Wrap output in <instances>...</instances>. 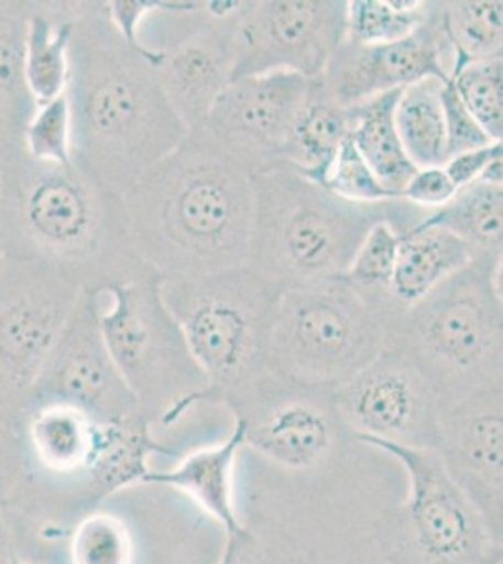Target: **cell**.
Masks as SVG:
<instances>
[{
  "mask_svg": "<svg viewBox=\"0 0 503 564\" xmlns=\"http://www.w3.org/2000/svg\"><path fill=\"white\" fill-rule=\"evenodd\" d=\"M154 63L145 47L117 33L103 2L72 0L64 90L72 164L119 196L190 132L167 100Z\"/></svg>",
  "mask_w": 503,
  "mask_h": 564,
  "instance_id": "cell-1",
  "label": "cell"
},
{
  "mask_svg": "<svg viewBox=\"0 0 503 564\" xmlns=\"http://www.w3.org/2000/svg\"><path fill=\"white\" fill-rule=\"evenodd\" d=\"M128 241L160 276L212 275L249 263L252 175L201 129L122 194Z\"/></svg>",
  "mask_w": 503,
  "mask_h": 564,
  "instance_id": "cell-2",
  "label": "cell"
},
{
  "mask_svg": "<svg viewBox=\"0 0 503 564\" xmlns=\"http://www.w3.org/2000/svg\"><path fill=\"white\" fill-rule=\"evenodd\" d=\"M2 258L50 263L85 292H103L147 265L130 247L119 194L74 164L34 161L25 149L0 159Z\"/></svg>",
  "mask_w": 503,
  "mask_h": 564,
  "instance_id": "cell-3",
  "label": "cell"
},
{
  "mask_svg": "<svg viewBox=\"0 0 503 564\" xmlns=\"http://www.w3.org/2000/svg\"><path fill=\"white\" fill-rule=\"evenodd\" d=\"M252 185L254 228L247 265L282 289L345 276L372 226L389 223L402 236L430 213L402 198L351 204L287 166L254 175Z\"/></svg>",
  "mask_w": 503,
  "mask_h": 564,
  "instance_id": "cell-4",
  "label": "cell"
},
{
  "mask_svg": "<svg viewBox=\"0 0 503 564\" xmlns=\"http://www.w3.org/2000/svg\"><path fill=\"white\" fill-rule=\"evenodd\" d=\"M387 347L406 354L444 403L502 390V257L481 254L404 308Z\"/></svg>",
  "mask_w": 503,
  "mask_h": 564,
  "instance_id": "cell-5",
  "label": "cell"
},
{
  "mask_svg": "<svg viewBox=\"0 0 503 564\" xmlns=\"http://www.w3.org/2000/svg\"><path fill=\"white\" fill-rule=\"evenodd\" d=\"M402 311L389 292L359 289L346 275L284 286L274 308L269 371L337 390L387 348Z\"/></svg>",
  "mask_w": 503,
  "mask_h": 564,
  "instance_id": "cell-6",
  "label": "cell"
},
{
  "mask_svg": "<svg viewBox=\"0 0 503 564\" xmlns=\"http://www.w3.org/2000/svg\"><path fill=\"white\" fill-rule=\"evenodd\" d=\"M282 286L250 270L160 276V294L209 384V399L233 398L269 375L274 308Z\"/></svg>",
  "mask_w": 503,
  "mask_h": 564,
  "instance_id": "cell-7",
  "label": "cell"
},
{
  "mask_svg": "<svg viewBox=\"0 0 503 564\" xmlns=\"http://www.w3.org/2000/svg\"><path fill=\"white\" fill-rule=\"evenodd\" d=\"M100 332L109 356L141 411L170 423L209 384L192 358L185 335L160 294V275L145 270L98 292Z\"/></svg>",
  "mask_w": 503,
  "mask_h": 564,
  "instance_id": "cell-8",
  "label": "cell"
},
{
  "mask_svg": "<svg viewBox=\"0 0 503 564\" xmlns=\"http://www.w3.org/2000/svg\"><path fill=\"white\" fill-rule=\"evenodd\" d=\"M85 290L50 263H0V422L20 431L26 404Z\"/></svg>",
  "mask_w": 503,
  "mask_h": 564,
  "instance_id": "cell-9",
  "label": "cell"
},
{
  "mask_svg": "<svg viewBox=\"0 0 503 564\" xmlns=\"http://www.w3.org/2000/svg\"><path fill=\"white\" fill-rule=\"evenodd\" d=\"M357 443L393 457L408 476V499L395 529L409 564H496L497 539L483 512L449 475L438 449L409 448L376 438Z\"/></svg>",
  "mask_w": 503,
  "mask_h": 564,
  "instance_id": "cell-10",
  "label": "cell"
},
{
  "mask_svg": "<svg viewBox=\"0 0 503 564\" xmlns=\"http://www.w3.org/2000/svg\"><path fill=\"white\" fill-rule=\"evenodd\" d=\"M239 13L218 20L204 2L188 0H166L151 13L158 25L140 45L156 57L160 85L188 130L198 129L230 85Z\"/></svg>",
  "mask_w": 503,
  "mask_h": 564,
  "instance_id": "cell-11",
  "label": "cell"
},
{
  "mask_svg": "<svg viewBox=\"0 0 503 564\" xmlns=\"http://www.w3.org/2000/svg\"><path fill=\"white\" fill-rule=\"evenodd\" d=\"M345 0L244 2L233 36L231 82L271 72L319 77L346 39Z\"/></svg>",
  "mask_w": 503,
  "mask_h": 564,
  "instance_id": "cell-12",
  "label": "cell"
},
{
  "mask_svg": "<svg viewBox=\"0 0 503 564\" xmlns=\"http://www.w3.org/2000/svg\"><path fill=\"white\" fill-rule=\"evenodd\" d=\"M345 430L409 448H438L444 399L406 354L387 347L332 390Z\"/></svg>",
  "mask_w": 503,
  "mask_h": 564,
  "instance_id": "cell-13",
  "label": "cell"
},
{
  "mask_svg": "<svg viewBox=\"0 0 503 564\" xmlns=\"http://www.w3.org/2000/svg\"><path fill=\"white\" fill-rule=\"evenodd\" d=\"M242 423L244 446L286 468H313L329 456L345 427L332 391L297 384L273 372L226 401Z\"/></svg>",
  "mask_w": 503,
  "mask_h": 564,
  "instance_id": "cell-14",
  "label": "cell"
},
{
  "mask_svg": "<svg viewBox=\"0 0 503 564\" xmlns=\"http://www.w3.org/2000/svg\"><path fill=\"white\" fill-rule=\"evenodd\" d=\"M313 79L271 72L231 82L198 129L252 177L282 166L289 130Z\"/></svg>",
  "mask_w": 503,
  "mask_h": 564,
  "instance_id": "cell-15",
  "label": "cell"
},
{
  "mask_svg": "<svg viewBox=\"0 0 503 564\" xmlns=\"http://www.w3.org/2000/svg\"><path fill=\"white\" fill-rule=\"evenodd\" d=\"M44 403L68 404L96 423L145 414L106 348L96 292H84L79 297L26 409Z\"/></svg>",
  "mask_w": 503,
  "mask_h": 564,
  "instance_id": "cell-16",
  "label": "cell"
},
{
  "mask_svg": "<svg viewBox=\"0 0 503 564\" xmlns=\"http://www.w3.org/2000/svg\"><path fill=\"white\" fill-rule=\"evenodd\" d=\"M451 68L452 50L441 25V2H428L427 18L406 39L380 45H353L345 40L321 79L335 102L353 108L430 77L446 84Z\"/></svg>",
  "mask_w": 503,
  "mask_h": 564,
  "instance_id": "cell-17",
  "label": "cell"
},
{
  "mask_svg": "<svg viewBox=\"0 0 503 564\" xmlns=\"http://www.w3.org/2000/svg\"><path fill=\"white\" fill-rule=\"evenodd\" d=\"M436 449L452 480L502 539V390L475 391L444 404Z\"/></svg>",
  "mask_w": 503,
  "mask_h": 564,
  "instance_id": "cell-18",
  "label": "cell"
},
{
  "mask_svg": "<svg viewBox=\"0 0 503 564\" xmlns=\"http://www.w3.org/2000/svg\"><path fill=\"white\" fill-rule=\"evenodd\" d=\"M98 430L100 423L68 404L29 406L20 427L29 475L81 484L95 456Z\"/></svg>",
  "mask_w": 503,
  "mask_h": 564,
  "instance_id": "cell-19",
  "label": "cell"
},
{
  "mask_svg": "<svg viewBox=\"0 0 503 564\" xmlns=\"http://www.w3.org/2000/svg\"><path fill=\"white\" fill-rule=\"evenodd\" d=\"M244 448V430L236 420L230 436L223 443L196 449L164 473L151 470L143 484L164 486L188 495L207 516L220 523L226 536H237L249 527L242 523L233 500V468Z\"/></svg>",
  "mask_w": 503,
  "mask_h": 564,
  "instance_id": "cell-20",
  "label": "cell"
},
{
  "mask_svg": "<svg viewBox=\"0 0 503 564\" xmlns=\"http://www.w3.org/2000/svg\"><path fill=\"white\" fill-rule=\"evenodd\" d=\"M154 454L170 456L173 452L154 438L145 414L100 423L95 456L81 480L85 499L96 505L122 489L143 484L151 473L149 459Z\"/></svg>",
  "mask_w": 503,
  "mask_h": 564,
  "instance_id": "cell-21",
  "label": "cell"
},
{
  "mask_svg": "<svg viewBox=\"0 0 503 564\" xmlns=\"http://www.w3.org/2000/svg\"><path fill=\"white\" fill-rule=\"evenodd\" d=\"M351 129L350 108L332 100L321 76L314 77L289 130L282 166L292 167L306 180L324 186Z\"/></svg>",
  "mask_w": 503,
  "mask_h": 564,
  "instance_id": "cell-22",
  "label": "cell"
},
{
  "mask_svg": "<svg viewBox=\"0 0 503 564\" xmlns=\"http://www.w3.org/2000/svg\"><path fill=\"white\" fill-rule=\"evenodd\" d=\"M475 252L440 226L417 225L402 234L389 294L406 308L466 268Z\"/></svg>",
  "mask_w": 503,
  "mask_h": 564,
  "instance_id": "cell-23",
  "label": "cell"
},
{
  "mask_svg": "<svg viewBox=\"0 0 503 564\" xmlns=\"http://www.w3.org/2000/svg\"><path fill=\"white\" fill-rule=\"evenodd\" d=\"M32 7L34 0H0V159L25 149L26 124L39 108L25 76Z\"/></svg>",
  "mask_w": 503,
  "mask_h": 564,
  "instance_id": "cell-24",
  "label": "cell"
},
{
  "mask_svg": "<svg viewBox=\"0 0 503 564\" xmlns=\"http://www.w3.org/2000/svg\"><path fill=\"white\" fill-rule=\"evenodd\" d=\"M70 39L72 0H34L26 23L25 76L36 104L63 97Z\"/></svg>",
  "mask_w": 503,
  "mask_h": 564,
  "instance_id": "cell-25",
  "label": "cell"
},
{
  "mask_svg": "<svg viewBox=\"0 0 503 564\" xmlns=\"http://www.w3.org/2000/svg\"><path fill=\"white\" fill-rule=\"evenodd\" d=\"M402 89L364 100L350 108L353 129L351 140L380 183L401 196L417 167L402 148L395 127V108Z\"/></svg>",
  "mask_w": 503,
  "mask_h": 564,
  "instance_id": "cell-26",
  "label": "cell"
},
{
  "mask_svg": "<svg viewBox=\"0 0 503 564\" xmlns=\"http://www.w3.org/2000/svg\"><path fill=\"white\" fill-rule=\"evenodd\" d=\"M503 185L475 181L460 188L451 202L420 220L423 226H440L462 239L475 257H502Z\"/></svg>",
  "mask_w": 503,
  "mask_h": 564,
  "instance_id": "cell-27",
  "label": "cell"
},
{
  "mask_svg": "<svg viewBox=\"0 0 503 564\" xmlns=\"http://www.w3.org/2000/svg\"><path fill=\"white\" fill-rule=\"evenodd\" d=\"M440 79H423L402 89L395 108V127L402 148L420 167L444 166L447 162L446 122L440 102Z\"/></svg>",
  "mask_w": 503,
  "mask_h": 564,
  "instance_id": "cell-28",
  "label": "cell"
},
{
  "mask_svg": "<svg viewBox=\"0 0 503 564\" xmlns=\"http://www.w3.org/2000/svg\"><path fill=\"white\" fill-rule=\"evenodd\" d=\"M441 25L452 50L451 76L472 63L502 57V2H492V0L441 2Z\"/></svg>",
  "mask_w": 503,
  "mask_h": 564,
  "instance_id": "cell-29",
  "label": "cell"
},
{
  "mask_svg": "<svg viewBox=\"0 0 503 564\" xmlns=\"http://www.w3.org/2000/svg\"><path fill=\"white\" fill-rule=\"evenodd\" d=\"M425 0H348L346 42L380 45L406 39L425 21Z\"/></svg>",
  "mask_w": 503,
  "mask_h": 564,
  "instance_id": "cell-30",
  "label": "cell"
},
{
  "mask_svg": "<svg viewBox=\"0 0 503 564\" xmlns=\"http://www.w3.org/2000/svg\"><path fill=\"white\" fill-rule=\"evenodd\" d=\"M449 79L484 134L492 141H502L503 57L472 63L455 72Z\"/></svg>",
  "mask_w": 503,
  "mask_h": 564,
  "instance_id": "cell-31",
  "label": "cell"
},
{
  "mask_svg": "<svg viewBox=\"0 0 503 564\" xmlns=\"http://www.w3.org/2000/svg\"><path fill=\"white\" fill-rule=\"evenodd\" d=\"M70 557L72 564H132L134 540L121 518L92 512L72 531Z\"/></svg>",
  "mask_w": 503,
  "mask_h": 564,
  "instance_id": "cell-32",
  "label": "cell"
},
{
  "mask_svg": "<svg viewBox=\"0 0 503 564\" xmlns=\"http://www.w3.org/2000/svg\"><path fill=\"white\" fill-rule=\"evenodd\" d=\"M324 186L338 198L351 204H361V206H378V204L401 198L398 194L391 193L380 183L369 164L363 161V156L357 151L351 134L346 138L342 148L338 151Z\"/></svg>",
  "mask_w": 503,
  "mask_h": 564,
  "instance_id": "cell-33",
  "label": "cell"
},
{
  "mask_svg": "<svg viewBox=\"0 0 503 564\" xmlns=\"http://www.w3.org/2000/svg\"><path fill=\"white\" fill-rule=\"evenodd\" d=\"M25 151L34 161L72 164L70 108L66 95L39 104L26 124Z\"/></svg>",
  "mask_w": 503,
  "mask_h": 564,
  "instance_id": "cell-34",
  "label": "cell"
},
{
  "mask_svg": "<svg viewBox=\"0 0 503 564\" xmlns=\"http://www.w3.org/2000/svg\"><path fill=\"white\" fill-rule=\"evenodd\" d=\"M398 243L401 236L389 223L372 226L363 243L357 249L346 279L359 289L389 292L395 273Z\"/></svg>",
  "mask_w": 503,
  "mask_h": 564,
  "instance_id": "cell-35",
  "label": "cell"
},
{
  "mask_svg": "<svg viewBox=\"0 0 503 564\" xmlns=\"http://www.w3.org/2000/svg\"><path fill=\"white\" fill-rule=\"evenodd\" d=\"M440 102L444 122H446L447 161L455 154L466 153V151L484 148L492 143L491 138L484 134V130L466 109L457 90L452 87L451 79L441 84Z\"/></svg>",
  "mask_w": 503,
  "mask_h": 564,
  "instance_id": "cell-36",
  "label": "cell"
},
{
  "mask_svg": "<svg viewBox=\"0 0 503 564\" xmlns=\"http://www.w3.org/2000/svg\"><path fill=\"white\" fill-rule=\"evenodd\" d=\"M29 475V459L20 431L0 422V510L10 507Z\"/></svg>",
  "mask_w": 503,
  "mask_h": 564,
  "instance_id": "cell-37",
  "label": "cell"
},
{
  "mask_svg": "<svg viewBox=\"0 0 503 564\" xmlns=\"http://www.w3.org/2000/svg\"><path fill=\"white\" fill-rule=\"evenodd\" d=\"M459 193L441 166L420 167L404 186L401 198L425 212H436Z\"/></svg>",
  "mask_w": 503,
  "mask_h": 564,
  "instance_id": "cell-38",
  "label": "cell"
},
{
  "mask_svg": "<svg viewBox=\"0 0 503 564\" xmlns=\"http://www.w3.org/2000/svg\"><path fill=\"white\" fill-rule=\"evenodd\" d=\"M166 7V0H109L103 2L109 21L113 23L117 33L134 47L140 45V29L149 13Z\"/></svg>",
  "mask_w": 503,
  "mask_h": 564,
  "instance_id": "cell-39",
  "label": "cell"
},
{
  "mask_svg": "<svg viewBox=\"0 0 503 564\" xmlns=\"http://www.w3.org/2000/svg\"><path fill=\"white\" fill-rule=\"evenodd\" d=\"M503 156L502 141H492L484 148L472 149L466 153L455 154L444 164L447 177L451 180L457 191L464 186L472 185L481 180L484 170L491 166L492 162Z\"/></svg>",
  "mask_w": 503,
  "mask_h": 564,
  "instance_id": "cell-40",
  "label": "cell"
},
{
  "mask_svg": "<svg viewBox=\"0 0 503 564\" xmlns=\"http://www.w3.org/2000/svg\"><path fill=\"white\" fill-rule=\"evenodd\" d=\"M218 564H289V561L281 553L274 555L249 529L237 536H226Z\"/></svg>",
  "mask_w": 503,
  "mask_h": 564,
  "instance_id": "cell-41",
  "label": "cell"
},
{
  "mask_svg": "<svg viewBox=\"0 0 503 564\" xmlns=\"http://www.w3.org/2000/svg\"><path fill=\"white\" fill-rule=\"evenodd\" d=\"M18 555V539L4 510H0V564H10Z\"/></svg>",
  "mask_w": 503,
  "mask_h": 564,
  "instance_id": "cell-42",
  "label": "cell"
},
{
  "mask_svg": "<svg viewBox=\"0 0 503 564\" xmlns=\"http://www.w3.org/2000/svg\"><path fill=\"white\" fill-rule=\"evenodd\" d=\"M2 236H4V226H2V194H0V257H2Z\"/></svg>",
  "mask_w": 503,
  "mask_h": 564,
  "instance_id": "cell-43",
  "label": "cell"
},
{
  "mask_svg": "<svg viewBox=\"0 0 503 564\" xmlns=\"http://www.w3.org/2000/svg\"><path fill=\"white\" fill-rule=\"evenodd\" d=\"M10 564H34V563H26V561H23V558L18 557L15 561H12Z\"/></svg>",
  "mask_w": 503,
  "mask_h": 564,
  "instance_id": "cell-44",
  "label": "cell"
},
{
  "mask_svg": "<svg viewBox=\"0 0 503 564\" xmlns=\"http://www.w3.org/2000/svg\"><path fill=\"white\" fill-rule=\"evenodd\" d=\"M0 263H2V257H0Z\"/></svg>",
  "mask_w": 503,
  "mask_h": 564,
  "instance_id": "cell-45",
  "label": "cell"
}]
</instances>
